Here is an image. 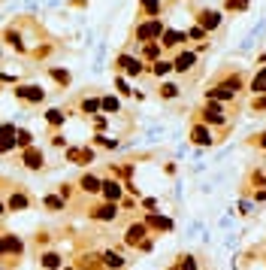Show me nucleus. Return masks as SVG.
I'll use <instances>...</instances> for the list:
<instances>
[{"label":"nucleus","instance_id":"nucleus-1","mask_svg":"<svg viewBox=\"0 0 266 270\" xmlns=\"http://www.w3.org/2000/svg\"><path fill=\"white\" fill-rule=\"evenodd\" d=\"M166 31L164 18H142L136 28H133V40L142 46V43H154V40H161V34Z\"/></svg>","mask_w":266,"mask_h":270},{"label":"nucleus","instance_id":"nucleus-2","mask_svg":"<svg viewBox=\"0 0 266 270\" xmlns=\"http://www.w3.org/2000/svg\"><path fill=\"white\" fill-rule=\"evenodd\" d=\"M199 119H203V125H227V112H224V106L215 101H206V106L199 109Z\"/></svg>","mask_w":266,"mask_h":270},{"label":"nucleus","instance_id":"nucleus-3","mask_svg":"<svg viewBox=\"0 0 266 270\" xmlns=\"http://www.w3.org/2000/svg\"><path fill=\"white\" fill-rule=\"evenodd\" d=\"M115 64H118V70H121V76H142L145 73V61L139 58V55H118L115 58Z\"/></svg>","mask_w":266,"mask_h":270},{"label":"nucleus","instance_id":"nucleus-4","mask_svg":"<svg viewBox=\"0 0 266 270\" xmlns=\"http://www.w3.org/2000/svg\"><path fill=\"white\" fill-rule=\"evenodd\" d=\"M221 22H224V15H221L218 9H199V12H197V25L206 31V34L218 31V28H221Z\"/></svg>","mask_w":266,"mask_h":270},{"label":"nucleus","instance_id":"nucleus-5","mask_svg":"<svg viewBox=\"0 0 266 270\" xmlns=\"http://www.w3.org/2000/svg\"><path fill=\"white\" fill-rule=\"evenodd\" d=\"M15 98L25 103H42L46 101V91L39 88V85H31V82H21V85H15Z\"/></svg>","mask_w":266,"mask_h":270},{"label":"nucleus","instance_id":"nucleus-6","mask_svg":"<svg viewBox=\"0 0 266 270\" xmlns=\"http://www.w3.org/2000/svg\"><path fill=\"white\" fill-rule=\"evenodd\" d=\"M194 67H197V52L179 49V55L172 58V70H175V73H191Z\"/></svg>","mask_w":266,"mask_h":270},{"label":"nucleus","instance_id":"nucleus-7","mask_svg":"<svg viewBox=\"0 0 266 270\" xmlns=\"http://www.w3.org/2000/svg\"><path fill=\"white\" fill-rule=\"evenodd\" d=\"M188 43V34L185 31H175V28H166L161 34V49H182Z\"/></svg>","mask_w":266,"mask_h":270},{"label":"nucleus","instance_id":"nucleus-8","mask_svg":"<svg viewBox=\"0 0 266 270\" xmlns=\"http://www.w3.org/2000/svg\"><path fill=\"white\" fill-rule=\"evenodd\" d=\"M191 140H194L197 146H212V143H215L212 128H209V125H203V122H197V125L191 128Z\"/></svg>","mask_w":266,"mask_h":270},{"label":"nucleus","instance_id":"nucleus-9","mask_svg":"<svg viewBox=\"0 0 266 270\" xmlns=\"http://www.w3.org/2000/svg\"><path fill=\"white\" fill-rule=\"evenodd\" d=\"M161 55H164V49H161L158 40H154V43H142V49H139V58H142L145 64H154Z\"/></svg>","mask_w":266,"mask_h":270},{"label":"nucleus","instance_id":"nucleus-10","mask_svg":"<svg viewBox=\"0 0 266 270\" xmlns=\"http://www.w3.org/2000/svg\"><path fill=\"white\" fill-rule=\"evenodd\" d=\"M139 12L145 18H161L164 15V3L161 0H139Z\"/></svg>","mask_w":266,"mask_h":270},{"label":"nucleus","instance_id":"nucleus-11","mask_svg":"<svg viewBox=\"0 0 266 270\" xmlns=\"http://www.w3.org/2000/svg\"><path fill=\"white\" fill-rule=\"evenodd\" d=\"M100 191H103V198H106L109 203H118V201H121V185H118L115 179L100 182Z\"/></svg>","mask_w":266,"mask_h":270},{"label":"nucleus","instance_id":"nucleus-12","mask_svg":"<svg viewBox=\"0 0 266 270\" xmlns=\"http://www.w3.org/2000/svg\"><path fill=\"white\" fill-rule=\"evenodd\" d=\"M12 146H15V128L0 125V152H12Z\"/></svg>","mask_w":266,"mask_h":270},{"label":"nucleus","instance_id":"nucleus-13","mask_svg":"<svg viewBox=\"0 0 266 270\" xmlns=\"http://www.w3.org/2000/svg\"><path fill=\"white\" fill-rule=\"evenodd\" d=\"M248 91H251V94H266V67H260L254 76H251Z\"/></svg>","mask_w":266,"mask_h":270},{"label":"nucleus","instance_id":"nucleus-14","mask_svg":"<svg viewBox=\"0 0 266 270\" xmlns=\"http://www.w3.org/2000/svg\"><path fill=\"white\" fill-rule=\"evenodd\" d=\"M3 40H6L15 52H25V40H21V31H18V28H12V25H9V28L3 31Z\"/></svg>","mask_w":266,"mask_h":270},{"label":"nucleus","instance_id":"nucleus-15","mask_svg":"<svg viewBox=\"0 0 266 270\" xmlns=\"http://www.w3.org/2000/svg\"><path fill=\"white\" fill-rule=\"evenodd\" d=\"M66 158H70L73 164H91V161H94V152H91V149H70Z\"/></svg>","mask_w":266,"mask_h":270},{"label":"nucleus","instance_id":"nucleus-16","mask_svg":"<svg viewBox=\"0 0 266 270\" xmlns=\"http://www.w3.org/2000/svg\"><path fill=\"white\" fill-rule=\"evenodd\" d=\"M25 167L28 170H39L42 167V152H39V149L28 146V152H25Z\"/></svg>","mask_w":266,"mask_h":270},{"label":"nucleus","instance_id":"nucleus-17","mask_svg":"<svg viewBox=\"0 0 266 270\" xmlns=\"http://www.w3.org/2000/svg\"><path fill=\"white\" fill-rule=\"evenodd\" d=\"M6 206H9L12 213L28 209V195H25V191H12V195H9V201H6Z\"/></svg>","mask_w":266,"mask_h":270},{"label":"nucleus","instance_id":"nucleus-18","mask_svg":"<svg viewBox=\"0 0 266 270\" xmlns=\"http://www.w3.org/2000/svg\"><path fill=\"white\" fill-rule=\"evenodd\" d=\"M100 109L109 112V115H115V112H121V101L112 98V94H106V98H100Z\"/></svg>","mask_w":266,"mask_h":270},{"label":"nucleus","instance_id":"nucleus-19","mask_svg":"<svg viewBox=\"0 0 266 270\" xmlns=\"http://www.w3.org/2000/svg\"><path fill=\"white\" fill-rule=\"evenodd\" d=\"M115 216H118V206H115V203H109V201L94 209V219H109V222H112Z\"/></svg>","mask_w":266,"mask_h":270},{"label":"nucleus","instance_id":"nucleus-20","mask_svg":"<svg viewBox=\"0 0 266 270\" xmlns=\"http://www.w3.org/2000/svg\"><path fill=\"white\" fill-rule=\"evenodd\" d=\"M79 185H82V191H88V195L100 191V179H97V176H91V173H88V176H82V182H79Z\"/></svg>","mask_w":266,"mask_h":270},{"label":"nucleus","instance_id":"nucleus-21","mask_svg":"<svg viewBox=\"0 0 266 270\" xmlns=\"http://www.w3.org/2000/svg\"><path fill=\"white\" fill-rule=\"evenodd\" d=\"M166 73H172V61H164V58H158V61L151 64V76H166Z\"/></svg>","mask_w":266,"mask_h":270},{"label":"nucleus","instance_id":"nucleus-22","mask_svg":"<svg viewBox=\"0 0 266 270\" xmlns=\"http://www.w3.org/2000/svg\"><path fill=\"white\" fill-rule=\"evenodd\" d=\"M251 0H224V12H245Z\"/></svg>","mask_w":266,"mask_h":270},{"label":"nucleus","instance_id":"nucleus-23","mask_svg":"<svg viewBox=\"0 0 266 270\" xmlns=\"http://www.w3.org/2000/svg\"><path fill=\"white\" fill-rule=\"evenodd\" d=\"M158 94H161L164 101H172V98H179V85H172V82H164V85L158 88Z\"/></svg>","mask_w":266,"mask_h":270},{"label":"nucleus","instance_id":"nucleus-24","mask_svg":"<svg viewBox=\"0 0 266 270\" xmlns=\"http://www.w3.org/2000/svg\"><path fill=\"white\" fill-rule=\"evenodd\" d=\"M33 143V134L28 128H15V146H31Z\"/></svg>","mask_w":266,"mask_h":270},{"label":"nucleus","instance_id":"nucleus-25","mask_svg":"<svg viewBox=\"0 0 266 270\" xmlns=\"http://www.w3.org/2000/svg\"><path fill=\"white\" fill-rule=\"evenodd\" d=\"M82 112H85V115L100 112V98H85V101H82Z\"/></svg>","mask_w":266,"mask_h":270},{"label":"nucleus","instance_id":"nucleus-26","mask_svg":"<svg viewBox=\"0 0 266 270\" xmlns=\"http://www.w3.org/2000/svg\"><path fill=\"white\" fill-rule=\"evenodd\" d=\"M142 234H145V228H142V225H130V228H127V237H124V240H127V243H139V240H142Z\"/></svg>","mask_w":266,"mask_h":270},{"label":"nucleus","instance_id":"nucleus-27","mask_svg":"<svg viewBox=\"0 0 266 270\" xmlns=\"http://www.w3.org/2000/svg\"><path fill=\"white\" fill-rule=\"evenodd\" d=\"M46 122H49L52 128H58V125H64V112H61V109H46Z\"/></svg>","mask_w":266,"mask_h":270},{"label":"nucleus","instance_id":"nucleus-28","mask_svg":"<svg viewBox=\"0 0 266 270\" xmlns=\"http://www.w3.org/2000/svg\"><path fill=\"white\" fill-rule=\"evenodd\" d=\"M49 76H52L55 82H61V85H70V73H66V70H58V67H52V70H49Z\"/></svg>","mask_w":266,"mask_h":270},{"label":"nucleus","instance_id":"nucleus-29","mask_svg":"<svg viewBox=\"0 0 266 270\" xmlns=\"http://www.w3.org/2000/svg\"><path fill=\"white\" fill-rule=\"evenodd\" d=\"M42 203H46V209H64V198H58V195H49Z\"/></svg>","mask_w":266,"mask_h":270},{"label":"nucleus","instance_id":"nucleus-30","mask_svg":"<svg viewBox=\"0 0 266 270\" xmlns=\"http://www.w3.org/2000/svg\"><path fill=\"white\" fill-rule=\"evenodd\" d=\"M115 88H118V94H124V98H130V94H133V88L127 85V79H124V76H118V79H115Z\"/></svg>","mask_w":266,"mask_h":270},{"label":"nucleus","instance_id":"nucleus-31","mask_svg":"<svg viewBox=\"0 0 266 270\" xmlns=\"http://www.w3.org/2000/svg\"><path fill=\"white\" fill-rule=\"evenodd\" d=\"M42 264L49 270H55V267H61V255H55V252H49V255H42Z\"/></svg>","mask_w":266,"mask_h":270},{"label":"nucleus","instance_id":"nucleus-32","mask_svg":"<svg viewBox=\"0 0 266 270\" xmlns=\"http://www.w3.org/2000/svg\"><path fill=\"white\" fill-rule=\"evenodd\" d=\"M185 34H188V40H199V43H206V36H209L199 25H194V28H191V31H185Z\"/></svg>","mask_w":266,"mask_h":270},{"label":"nucleus","instance_id":"nucleus-33","mask_svg":"<svg viewBox=\"0 0 266 270\" xmlns=\"http://www.w3.org/2000/svg\"><path fill=\"white\" fill-rule=\"evenodd\" d=\"M103 261H106V264H109V267H121V264H124V261H121V255H118V252H106V255H103Z\"/></svg>","mask_w":266,"mask_h":270},{"label":"nucleus","instance_id":"nucleus-34","mask_svg":"<svg viewBox=\"0 0 266 270\" xmlns=\"http://www.w3.org/2000/svg\"><path fill=\"white\" fill-rule=\"evenodd\" d=\"M251 112H266V94H257L251 101Z\"/></svg>","mask_w":266,"mask_h":270},{"label":"nucleus","instance_id":"nucleus-35","mask_svg":"<svg viewBox=\"0 0 266 270\" xmlns=\"http://www.w3.org/2000/svg\"><path fill=\"white\" fill-rule=\"evenodd\" d=\"M94 143H97V146H106V149H115V146H118L115 140H109V137H103V134H97V140H94Z\"/></svg>","mask_w":266,"mask_h":270},{"label":"nucleus","instance_id":"nucleus-36","mask_svg":"<svg viewBox=\"0 0 266 270\" xmlns=\"http://www.w3.org/2000/svg\"><path fill=\"white\" fill-rule=\"evenodd\" d=\"M182 270H197V264H194V258H185V261H182Z\"/></svg>","mask_w":266,"mask_h":270},{"label":"nucleus","instance_id":"nucleus-37","mask_svg":"<svg viewBox=\"0 0 266 270\" xmlns=\"http://www.w3.org/2000/svg\"><path fill=\"white\" fill-rule=\"evenodd\" d=\"M257 146H260V149H266V131L260 134V140H257Z\"/></svg>","mask_w":266,"mask_h":270},{"label":"nucleus","instance_id":"nucleus-38","mask_svg":"<svg viewBox=\"0 0 266 270\" xmlns=\"http://www.w3.org/2000/svg\"><path fill=\"white\" fill-rule=\"evenodd\" d=\"M0 216H3V203H0Z\"/></svg>","mask_w":266,"mask_h":270}]
</instances>
